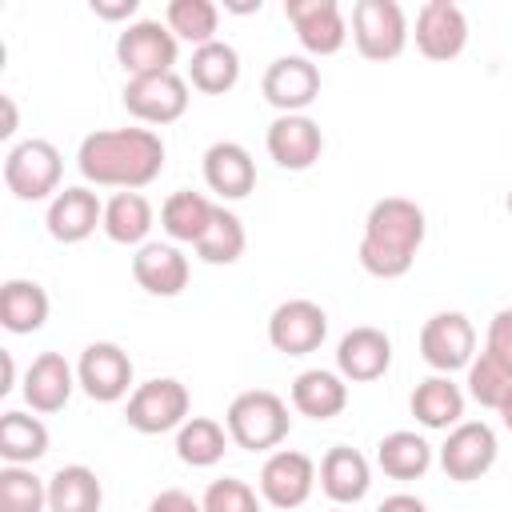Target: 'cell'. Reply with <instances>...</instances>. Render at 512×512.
Instances as JSON below:
<instances>
[{"label":"cell","mask_w":512,"mask_h":512,"mask_svg":"<svg viewBox=\"0 0 512 512\" xmlns=\"http://www.w3.org/2000/svg\"><path fill=\"white\" fill-rule=\"evenodd\" d=\"M80 172L92 184L136 192L164 168V140L152 128H104L80 140Z\"/></svg>","instance_id":"1"},{"label":"cell","mask_w":512,"mask_h":512,"mask_svg":"<svg viewBox=\"0 0 512 512\" xmlns=\"http://www.w3.org/2000/svg\"><path fill=\"white\" fill-rule=\"evenodd\" d=\"M424 208L408 196H384L368 208L364 240H360V264L364 272L380 280H396L412 268L420 244H424Z\"/></svg>","instance_id":"2"},{"label":"cell","mask_w":512,"mask_h":512,"mask_svg":"<svg viewBox=\"0 0 512 512\" xmlns=\"http://www.w3.org/2000/svg\"><path fill=\"white\" fill-rule=\"evenodd\" d=\"M224 428L248 452L276 448L288 436V404L272 388H248L228 404Z\"/></svg>","instance_id":"3"},{"label":"cell","mask_w":512,"mask_h":512,"mask_svg":"<svg viewBox=\"0 0 512 512\" xmlns=\"http://www.w3.org/2000/svg\"><path fill=\"white\" fill-rule=\"evenodd\" d=\"M60 148L44 136L20 140L16 148H8L4 156V184L16 200H44L48 192H56L60 184Z\"/></svg>","instance_id":"4"},{"label":"cell","mask_w":512,"mask_h":512,"mask_svg":"<svg viewBox=\"0 0 512 512\" xmlns=\"http://www.w3.org/2000/svg\"><path fill=\"white\" fill-rule=\"evenodd\" d=\"M352 40L364 60H396L408 44V16L396 0H356Z\"/></svg>","instance_id":"5"},{"label":"cell","mask_w":512,"mask_h":512,"mask_svg":"<svg viewBox=\"0 0 512 512\" xmlns=\"http://www.w3.org/2000/svg\"><path fill=\"white\" fill-rule=\"evenodd\" d=\"M124 420L144 436H160L168 428H180L188 420V388L172 376H156L128 396Z\"/></svg>","instance_id":"6"},{"label":"cell","mask_w":512,"mask_h":512,"mask_svg":"<svg viewBox=\"0 0 512 512\" xmlns=\"http://www.w3.org/2000/svg\"><path fill=\"white\" fill-rule=\"evenodd\" d=\"M116 60L132 76H152V72H172L176 64V36L160 20H136L116 36Z\"/></svg>","instance_id":"7"},{"label":"cell","mask_w":512,"mask_h":512,"mask_svg":"<svg viewBox=\"0 0 512 512\" xmlns=\"http://www.w3.org/2000/svg\"><path fill=\"white\" fill-rule=\"evenodd\" d=\"M124 108L144 124H172L188 108V80L176 68L152 72V76H132L124 84Z\"/></svg>","instance_id":"8"},{"label":"cell","mask_w":512,"mask_h":512,"mask_svg":"<svg viewBox=\"0 0 512 512\" xmlns=\"http://www.w3.org/2000/svg\"><path fill=\"white\" fill-rule=\"evenodd\" d=\"M324 336H328V312L316 300L296 296L276 304V312L268 316V340L284 356H308L324 344Z\"/></svg>","instance_id":"9"},{"label":"cell","mask_w":512,"mask_h":512,"mask_svg":"<svg viewBox=\"0 0 512 512\" xmlns=\"http://www.w3.org/2000/svg\"><path fill=\"white\" fill-rule=\"evenodd\" d=\"M420 352L440 376L468 368L476 356V328L468 324L464 312H436L420 328Z\"/></svg>","instance_id":"10"},{"label":"cell","mask_w":512,"mask_h":512,"mask_svg":"<svg viewBox=\"0 0 512 512\" xmlns=\"http://www.w3.org/2000/svg\"><path fill=\"white\" fill-rule=\"evenodd\" d=\"M496 464V432L484 420H464L448 432L444 448H440V468L448 480H480L488 468Z\"/></svg>","instance_id":"11"},{"label":"cell","mask_w":512,"mask_h":512,"mask_svg":"<svg viewBox=\"0 0 512 512\" xmlns=\"http://www.w3.org/2000/svg\"><path fill=\"white\" fill-rule=\"evenodd\" d=\"M260 92H264V100L272 108H280V116L304 112L320 96V68L308 56H276L264 68Z\"/></svg>","instance_id":"12"},{"label":"cell","mask_w":512,"mask_h":512,"mask_svg":"<svg viewBox=\"0 0 512 512\" xmlns=\"http://www.w3.org/2000/svg\"><path fill=\"white\" fill-rule=\"evenodd\" d=\"M76 380H80V388H84L92 400L112 404V400H120V396L128 392V384H132V360H128V352H124L120 344L96 340V344H88V348L80 352Z\"/></svg>","instance_id":"13"},{"label":"cell","mask_w":512,"mask_h":512,"mask_svg":"<svg viewBox=\"0 0 512 512\" xmlns=\"http://www.w3.org/2000/svg\"><path fill=\"white\" fill-rule=\"evenodd\" d=\"M312 484H316V464L308 452L296 448L272 452L260 468V492L272 508H300L312 496Z\"/></svg>","instance_id":"14"},{"label":"cell","mask_w":512,"mask_h":512,"mask_svg":"<svg viewBox=\"0 0 512 512\" xmlns=\"http://www.w3.org/2000/svg\"><path fill=\"white\" fill-rule=\"evenodd\" d=\"M284 16L292 20L300 44L312 56H332L344 48L348 24H344L336 0H284Z\"/></svg>","instance_id":"15"},{"label":"cell","mask_w":512,"mask_h":512,"mask_svg":"<svg viewBox=\"0 0 512 512\" xmlns=\"http://www.w3.org/2000/svg\"><path fill=\"white\" fill-rule=\"evenodd\" d=\"M468 44V16L452 0H428L416 12V48L428 60H456Z\"/></svg>","instance_id":"16"},{"label":"cell","mask_w":512,"mask_h":512,"mask_svg":"<svg viewBox=\"0 0 512 512\" xmlns=\"http://www.w3.org/2000/svg\"><path fill=\"white\" fill-rule=\"evenodd\" d=\"M324 152V132L312 116L304 112H288V116H276L268 124V156L288 168V172H304L320 160Z\"/></svg>","instance_id":"17"},{"label":"cell","mask_w":512,"mask_h":512,"mask_svg":"<svg viewBox=\"0 0 512 512\" xmlns=\"http://www.w3.org/2000/svg\"><path fill=\"white\" fill-rule=\"evenodd\" d=\"M392 364V340L384 328H372V324H356L344 332L340 348H336V368L344 380H356V384H368V380H380Z\"/></svg>","instance_id":"18"},{"label":"cell","mask_w":512,"mask_h":512,"mask_svg":"<svg viewBox=\"0 0 512 512\" xmlns=\"http://www.w3.org/2000/svg\"><path fill=\"white\" fill-rule=\"evenodd\" d=\"M44 224H48L52 240L80 244V240H88L96 232V224H104V204L96 200V192H88V188L76 184V188H64V192L52 196Z\"/></svg>","instance_id":"19"},{"label":"cell","mask_w":512,"mask_h":512,"mask_svg":"<svg viewBox=\"0 0 512 512\" xmlns=\"http://www.w3.org/2000/svg\"><path fill=\"white\" fill-rule=\"evenodd\" d=\"M204 180H208V188H212L216 196L240 200V196H248V192L256 188V164H252V156H248L244 144H236V140H216V144H208V152H204Z\"/></svg>","instance_id":"20"},{"label":"cell","mask_w":512,"mask_h":512,"mask_svg":"<svg viewBox=\"0 0 512 512\" xmlns=\"http://www.w3.org/2000/svg\"><path fill=\"white\" fill-rule=\"evenodd\" d=\"M132 276L152 296H180L184 284H188V260H184V252L176 244L148 240L132 256Z\"/></svg>","instance_id":"21"},{"label":"cell","mask_w":512,"mask_h":512,"mask_svg":"<svg viewBox=\"0 0 512 512\" xmlns=\"http://www.w3.org/2000/svg\"><path fill=\"white\" fill-rule=\"evenodd\" d=\"M72 368L60 352H40L24 372V400L32 412H60L72 396Z\"/></svg>","instance_id":"22"},{"label":"cell","mask_w":512,"mask_h":512,"mask_svg":"<svg viewBox=\"0 0 512 512\" xmlns=\"http://www.w3.org/2000/svg\"><path fill=\"white\" fill-rule=\"evenodd\" d=\"M344 404H348V384L328 368H308L292 380V408L308 420H332L344 412Z\"/></svg>","instance_id":"23"},{"label":"cell","mask_w":512,"mask_h":512,"mask_svg":"<svg viewBox=\"0 0 512 512\" xmlns=\"http://www.w3.org/2000/svg\"><path fill=\"white\" fill-rule=\"evenodd\" d=\"M372 484V468L368 460L348 448V444H332L320 460V488L336 500V504H356Z\"/></svg>","instance_id":"24"},{"label":"cell","mask_w":512,"mask_h":512,"mask_svg":"<svg viewBox=\"0 0 512 512\" xmlns=\"http://www.w3.org/2000/svg\"><path fill=\"white\" fill-rule=\"evenodd\" d=\"M104 488L88 464H64L48 480V512H100Z\"/></svg>","instance_id":"25"},{"label":"cell","mask_w":512,"mask_h":512,"mask_svg":"<svg viewBox=\"0 0 512 512\" xmlns=\"http://www.w3.org/2000/svg\"><path fill=\"white\" fill-rule=\"evenodd\" d=\"M48 320V292L36 280H4L0 284V324L16 336L36 332Z\"/></svg>","instance_id":"26"},{"label":"cell","mask_w":512,"mask_h":512,"mask_svg":"<svg viewBox=\"0 0 512 512\" xmlns=\"http://www.w3.org/2000/svg\"><path fill=\"white\" fill-rule=\"evenodd\" d=\"M188 80L192 88H200L204 96H220L228 92L236 80H240V56L228 40H212V44H200L192 52V64H188Z\"/></svg>","instance_id":"27"},{"label":"cell","mask_w":512,"mask_h":512,"mask_svg":"<svg viewBox=\"0 0 512 512\" xmlns=\"http://www.w3.org/2000/svg\"><path fill=\"white\" fill-rule=\"evenodd\" d=\"M408 408L424 428H448V424H460L464 416V392L448 376H428L416 384Z\"/></svg>","instance_id":"28"},{"label":"cell","mask_w":512,"mask_h":512,"mask_svg":"<svg viewBox=\"0 0 512 512\" xmlns=\"http://www.w3.org/2000/svg\"><path fill=\"white\" fill-rule=\"evenodd\" d=\"M376 464H380L384 476H392V480H416V476L428 472L432 448H428L424 436H416V432H408V428H396V432H388V436L376 444Z\"/></svg>","instance_id":"29"},{"label":"cell","mask_w":512,"mask_h":512,"mask_svg":"<svg viewBox=\"0 0 512 512\" xmlns=\"http://www.w3.org/2000/svg\"><path fill=\"white\" fill-rule=\"evenodd\" d=\"M212 216H216V204H212L208 196L192 192V188L172 192V196L164 200V208H160L164 232H168L172 240H184V244H196V240L204 236V228L212 224Z\"/></svg>","instance_id":"30"},{"label":"cell","mask_w":512,"mask_h":512,"mask_svg":"<svg viewBox=\"0 0 512 512\" xmlns=\"http://www.w3.org/2000/svg\"><path fill=\"white\" fill-rule=\"evenodd\" d=\"M228 440L232 436H228V428L220 420H212V416H188L180 424V432H176V456L184 464H192V468H208V464H216L224 456Z\"/></svg>","instance_id":"31"},{"label":"cell","mask_w":512,"mask_h":512,"mask_svg":"<svg viewBox=\"0 0 512 512\" xmlns=\"http://www.w3.org/2000/svg\"><path fill=\"white\" fill-rule=\"evenodd\" d=\"M48 452V428L28 412H4L0 416V456L8 464H32Z\"/></svg>","instance_id":"32"},{"label":"cell","mask_w":512,"mask_h":512,"mask_svg":"<svg viewBox=\"0 0 512 512\" xmlns=\"http://www.w3.org/2000/svg\"><path fill=\"white\" fill-rule=\"evenodd\" d=\"M152 228V204L140 192H116L104 204V232L116 244H144Z\"/></svg>","instance_id":"33"},{"label":"cell","mask_w":512,"mask_h":512,"mask_svg":"<svg viewBox=\"0 0 512 512\" xmlns=\"http://www.w3.org/2000/svg\"><path fill=\"white\" fill-rule=\"evenodd\" d=\"M244 244H248V236H244L240 216L216 204L212 224H208L204 236L196 240V256H200L204 264H236L240 252H244Z\"/></svg>","instance_id":"34"},{"label":"cell","mask_w":512,"mask_h":512,"mask_svg":"<svg viewBox=\"0 0 512 512\" xmlns=\"http://www.w3.org/2000/svg\"><path fill=\"white\" fill-rule=\"evenodd\" d=\"M168 28L172 36L188 40V44H212L216 40V24H220V8L212 0H172L168 4Z\"/></svg>","instance_id":"35"},{"label":"cell","mask_w":512,"mask_h":512,"mask_svg":"<svg viewBox=\"0 0 512 512\" xmlns=\"http://www.w3.org/2000/svg\"><path fill=\"white\" fill-rule=\"evenodd\" d=\"M48 508V484L20 468V464H8L0 468V512H44Z\"/></svg>","instance_id":"36"},{"label":"cell","mask_w":512,"mask_h":512,"mask_svg":"<svg viewBox=\"0 0 512 512\" xmlns=\"http://www.w3.org/2000/svg\"><path fill=\"white\" fill-rule=\"evenodd\" d=\"M468 392H472L476 404L500 408V400L512 392V368H504L496 356L480 352V356L468 364Z\"/></svg>","instance_id":"37"},{"label":"cell","mask_w":512,"mask_h":512,"mask_svg":"<svg viewBox=\"0 0 512 512\" xmlns=\"http://www.w3.org/2000/svg\"><path fill=\"white\" fill-rule=\"evenodd\" d=\"M200 504H204V512H260L256 492H252L244 480H236V476L212 480Z\"/></svg>","instance_id":"38"},{"label":"cell","mask_w":512,"mask_h":512,"mask_svg":"<svg viewBox=\"0 0 512 512\" xmlns=\"http://www.w3.org/2000/svg\"><path fill=\"white\" fill-rule=\"evenodd\" d=\"M488 356H496L504 368H512V308H500L488 324V344H484Z\"/></svg>","instance_id":"39"},{"label":"cell","mask_w":512,"mask_h":512,"mask_svg":"<svg viewBox=\"0 0 512 512\" xmlns=\"http://www.w3.org/2000/svg\"><path fill=\"white\" fill-rule=\"evenodd\" d=\"M148 512H204V504H200V500H192L184 488H164V492H156V496H152Z\"/></svg>","instance_id":"40"},{"label":"cell","mask_w":512,"mask_h":512,"mask_svg":"<svg viewBox=\"0 0 512 512\" xmlns=\"http://www.w3.org/2000/svg\"><path fill=\"white\" fill-rule=\"evenodd\" d=\"M92 12L100 20H128L136 12V0H92Z\"/></svg>","instance_id":"41"},{"label":"cell","mask_w":512,"mask_h":512,"mask_svg":"<svg viewBox=\"0 0 512 512\" xmlns=\"http://www.w3.org/2000/svg\"><path fill=\"white\" fill-rule=\"evenodd\" d=\"M376 512H428V504L412 492H396V496H384V504Z\"/></svg>","instance_id":"42"},{"label":"cell","mask_w":512,"mask_h":512,"mask_svg":"<svg viewBox=\"0 0 512 512\" xmlns=\"http://www.w3.org/2000/svg\"><path fill=\"white\" fill-rule=\"evenodd\" d=\"M16 120H20L16 100H12L8 92H0V140H8V136L16 132Z\"/></svg>","instance_id":"43"},{"label":"cell","mask_w":512,"mask_h":512,"mask_svg":"<svg viewBox=\"0 0 512 512\" xmlns=\"http://www.w3.org/2000/svg\"><path fill=\"white\" fill-rule=\"evenodd\" d=\"M12 380H16V364H12V352L0 348V396L12 392Z\"/></svg>","instance_id":"44"},{"label":"cell","mask_w":512,"mask_h":512,"mask_svg":"<svg viewBox=\"0 0 512 512\" xmlns=\"http://www.w3.org/2000/svg\"><path fill=\"white\" fill-rule=\"evenodd\" d=\"M496 412H500V420H504V428L512 432V392H508V396L500 400V408H496Z\"/></svg>","instance_id":"45"},{"label":"cell","mask_w":512,"mask_h":512,"mask_svg":"<svg viewBox=\"0 0 512 512\" xmlns=\"http://www.w3.org/2000/svg\"><path fill=\"white\" fill-rule=\"evenodd\" d=\"M504 204H508V216H512V188H508V200Z\"/></svg>","instance_id":"46"},{"label":"cell","mask_w":512,"mask_h":512,"mask_svg":"<svg viewBox=\"0 0 512 512\" xmlns=\"http://www.w3.org/2000/svg\"><path fill=\"white\" fill-rule=\"evenodd\" d=\"M332 512H340V508H332Z\"/></svg>","instance_id":"47"}]
</instances>
